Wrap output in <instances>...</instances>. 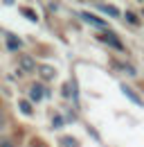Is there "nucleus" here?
I'll use <instances>...</instances> for the list:
<instances>
[{"mask_svg": "<svg viewBox=\"0 0 144 147\" xmlns=\"http://www.w3.org/2000/svg\"><path fill=\"white\" fill-rule=\"evenodd\" d=\"M63 95H74V86H72V84H65V88H63Z\"/></svg>", "mask_w": 144, "mask_h": 147, "instance_id": "obj_12", "label": "nucleus"}, {"mask_svg": "<svg viewBox=\"0 0 144 147\" xmlns=\"http://www.w3.org/2000/svg\"><path fill=\"white\" fill-rule=\"evenodd\" d=\"M23 14H25V16H27L29 20H38V18H36V14L32 11V9H23Z\"/></svg>", "mask_w": 144, "mask_h": 147, "instance_id": "obj_11", "label": "nucleus"}, {"mask_svg": "<svg viewBox=\"0 0 144 147\" xmlns=\"http://www.w3.org/2000/svg\"><path fill=\"white\" fill-rule=\"evenodd\" d=\"M54 127H61V125H63V118H59V115H56V118H54V122H52Z\"/></svg>", "mask_w": 144, "mask_h": 147, "instance_id": "obj_13", "label": "nucleus"}, {"mask_svg": "<svg viewBox=\"0 0 144 147\" xmlns=\"http://www.w3.org/2000/svg\"><path fill=\"white\" fill-rule=\"evenodd\" d=\"M101 41H106V43H110L113 48H117V50H122V43H119V38L115 36V34H113L110 30H106V32L101 34Z\"/></svg>", "mask_w": 144, "mask_h": 147, "instance_id": "obj_2", "label": "nucleus"}, {"mask_svg": "<svg viewBox=\"0 0 144 147\" xmlns=\"http://www.w3.org/2000/svg\"><path fill=\"white\" fill-rule=\"evenodd\" d=\"M20 66H23V70H27V73H32L36 68V63H34L32 57H20Z\"/></svg>", "mask_w": 144, "mask_h": 147, "instance_id": "obj_4", "label": "nucleus"}, {"mask_svg": "<svg viewBox=\"0 0 144 147\" xmlns=\"http://www.w3.org/2000/svg\"><path fill=\"white\" fill-rule=\"evenodd\" d=\"M7 48H9V50H18V48H20V41H18L14 34H7Z\"/></svg>", "mask_w": 144, "mask_h": 147, "instance_id": "obj_7", "label": "nucleus"}, {"mask_svg": "<svg viewBox=\"0 0 144 147\" xmlns=\"http://www.w3.org/2000/svg\"><path fill=\"white\" fill-rule=\"evenodd\" d=\"M122 93H124L126 97H131V100H133V102H135L137 107H144V102H142V100H140V97H137V95H135V93H133V91H131L128 86H122Z\"/></svg>", "mask_w": 144, "mask_h": 147, "instance_id": "obj_5", "label": "nucleus"}, {"mask_svg": "<svg viewBox=\"0 0 144 147\" xmlns=\"http://www.w3.org/2000/svg\"><path fill=\"white\" fill-rule=\"evenodd\" d=\"M61 147H79V143L74 138H70V136H63L61 138Z\"/></svg>", "mask_w": 144, "mask_h": 147, "instance_id": "obj_8", "label": "nucleus"}, {"mask_svg": "<svg viewBox=\"0 0 144 147\" xmlns=\"http://www.w3.org/2000/svg\"><path fill=\"white\" fill-rule=\"evenodd\" d=\"M38 70H41V75H43L45 79H52L54 77V68H50V66H41Z\"/></svg>", "mask_w": 144, "mask_h": 147, "instance_id": "obj_9", "label": "nucleus"}, {"mask_svg": "<svg viewBox=\"0 0 144 147\" xmlns=\"http://www.w3.org/2000/svg\"><path fill=\"white\" fill-rule=\"evenodd\" d=\"M126 18L131 20V23H137V18H135V16H133V14H131V11H128V14H126Z\"/></svg>", "mask_w": 144, "mask_h": 147, "instance_id": "obj_14", "label": "nucleus"}, {"mask_svg": "<svg viewBox=\"0 0 144 147\" xmlns=\"http://www.w3.org/2000/svg\"><path fill=\"white\" fill-rule=\"evenodd\" d=\"M0 147H11V143L9 140H0Z\"/></svg>", "mask_w": 144, "mask_h": 147, "instance_id": "obj_15", "label": "nucleus"}, {"mask_svg": "<svg viewBox=\"0 0 144 147\" xmlns=\"http://www.w3.org/2000/svg\"><path fill=\"white\" fill-rule=\"evenodd\" d=\"M97 9H99V11H104V14H108V16H119L117 7H113V5H106V2H97Z\"/></svg>", "mask_w": 144, "mask_h": 147, "instance_id": "obj_3", "label": "nucleus"}, {"mask_svg": "<svg viewBox=\"0 0 144 147\" xmlns=\"http://www.w3.org/2000/svg\"><path fill=\"white\" fill-rule=\"evenodd\" d=\"M79 16H81V20H86V23L95 25V27H101V30H106V23H104L101 18H97V16H92V14H88V11H81Z\"/></svg>", "mask_w": 144, "mask_h": 147, "instance_id": "obj_1", "label": "nucleus"}, {"mask_svg": "<svg viewBox=\"0 0 144 147\" xmlns=\"http://www.w3.org/2000/svg\"><path fill=\"white\" fill-rule=\"evenodd\" d=\"M18 104H20V111H23L25 115H32V107H29L27 100H23V102H18Z\"/></svg>", "mask_w": 144, "mask_h": 147, "instance_id": "obj_10", "label": "nucleus"}, {"mask_svg": "<svg viewBox=\"0 0 144 147\" xmlns=\"http://www.w3.org/2000/svg\"><path fill=\"white\" fill-rule=\"evenodd\" d=\"M29 97H32L34 102H38V100L43 97V86H41V84H34V86H32V91H29Z\"/></svg>", "mask_w": 144, "mask_h": 147, "instance_id": "obj_6", "label": "nucleus"}]
</instances>
